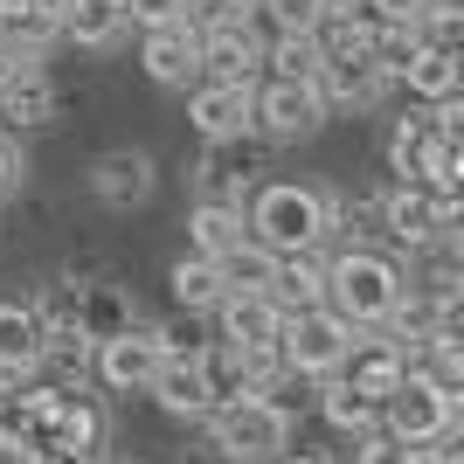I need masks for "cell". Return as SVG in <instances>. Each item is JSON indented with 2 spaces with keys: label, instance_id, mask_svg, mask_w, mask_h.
<instances>
[{
  "label": "cell",
  "instance_id": "6da1fadb",
  "mask_svg": "<svg viewBox=\"0 0 464 464\" xmlns=\"http://www.w3.org/2000/svg\"><path fill=\"white\" fill-rule=\"evenodd\" d=\"M340 236V188L326 180H264L250 194V243H264L271 256H326V243Z\"/></svg>",
  "mask_w": 464,
  "mask_h": 464
},
{
  "label": "cell",
  "instance_id": "7a4b0ae2",
  "mask_svg": "<svg viewBox=\"0 0 464 464\" xmlns=\"http://www.w3.org/2000/svg\"><path fill=\"white\" fill-rule=\"evenodd\" d=\"M409 298V264L395 250H368V243H347L333 250V285H326V305L347 319L353 333H388L395 312Z\"/></svg>",
  "mask_w": 464,
  "mask_h": 464
},
{
  "label": "cell",
  "instance_id": "3957f363",
  "mask_svg": "<svg viewBox=\"0 0 464 464\" xmlns=\"http://www.w3.org/2000/svg\"><path fill=\"white\" fill-rule=\"evenodd\" d=\"M208 444L222 464H285L291 458V409L277 395H243L208 416Z\"/></svg>",
  "mask_w": 464,
  "mask_h": 464
},
{
  "label": "cell",
  "instance_id": "277c9868",
  "mask_svg": "<svg viewBox=\"0 0 464 464\" xmlns=\"http://www.w3.org/2000/svg\"><path fill=\"white\" fill-rule=\"evenodd\" d=\"M464 430V402L444 395L430 374H409L402 395H388V437H402L409 450H444Z\"/></svg>",
  "mask_w": 464,
  "mask_h": 464
},
{
  "label": "cell",
  "instance_id": "5b68a950",
  "mask_svg": "<svg viewBox=\"0 0 464 464\" xmlns=\"http://www.w3.org/2000/svg\"><path fill=\"white\" fill-rule=\"evenodd\" d=\"M353 340H361V333H353L333 305L298 312V319L285 326V368L305 374V382H340L347 361H353Z\"/></svg>",
  "mask_w": 464,
  "mask_h": 464
},
{
  "label": "cell",
  "instance_id": "8992f818",
  "mask_svg": "<svg viewBox=\"0 0 464 464\" xmlns=\"http://www.w3.org/2000/svg\"><path fill=\"white\" fill-rule=\"evenodd\" d=\"M167 340H160V326H132V333H118V340H104L97 347V388L104 395H153L160 374H167Z\"/></svg>",
  "mask_w": 464,
  "mask_h": 464
},
{
  "label": "cell",
  "instance_id": "52a82bcc",
  "mask_svg": "<svg viewBox=\"0 0 464 464\" xmlns=\"http://www.w3.org/2000/svg\"><path fill=\"white\" fill-rule=\"evenodd\" d=\"M285 326H291V312L277 305L271 291H229L222 312H215V340L250 353V361H277L285 353Z\"/></svg>",
  "mask_w": 464,
  "mask_h": 464
},
{
  "label": "cell",
  "instance_id": "ba28073f",
  "mask_svg": "<svg viewBox=\"0 0 464 464\" xmlns=\"http://www.w3.org/2000/svg\"><path fill=\"white\" fill-rule=\"evenodd\" d=\"M326 91L319 83H277L264 77V91H256V139H271V146H298V139H319L326 132Z\"/></svg>",
  "mask_w": 464,
  "mask_h": 464
},
{
  "label": "cell",
  "instance_id": "9c48e42d",
  "mask_svg": "<svg viewBox=\"0 0 464 464\" xmlns=\"http://www.w3.org/2000/svg\"><path fill=\"white\" fill-rule=\"evenodd\" d=\"M83 188H91L97 208L132 215V208H146V201H153L160 167H153V153H146V146H111V153L91 160V180H83Z\"/></svg>",
  "mask_w": 464,
  "mask_h": 464
},
{
  "label": "cell",
  "instance_id": "30bf717a",
  "mask_svg": "<svg viewBox=\"0 0 464 464\" xmlns=\"http://www.w3.org/2000/svg\"><path fill=\"white\" fill-rule=\"evenodd\" d=\"M256 91H264V83H201V91H188L194 139H201V146L256 139Z\"/></svg>",
  "mask_w": 464,
  "mask_h": 464
},
{
  "label": "cell",
  "instance_id": "8fae6325",
  "mask_svg": "<svg viewBox=\"0 0 464 464\" xmlns=\"http://www.w3.org/2000/svg\"><path fill=\"white\" fill-rule=\"evenodd\" d=\"M271 77V35L264 21H236L201 35V83H264Z\"/></svg>",
  "mask_w": 464,
  "mask_h": 464
},
{
  "label": "cell",
  "instance_id": "7c38bea8",
  "mask_svg": "<svg viewBox=\"0 0 464 464\" xmlns=\"http://www.w3.org/2000/svg\"><path fill=\"white\" fill-rule=\"evenodd\" d=\"M444 160H450V139L437 132V118H430L423 104L388 125V174L402 180V188H437Z\"/></svg>",
  "mask_w": 464,
  "mask_h": 464
},
{
  "label": "cell",
  "instance_id": "4fadbf2b",
  "mask_svg": "<svg viewBox=\"0 0 464 464\" xmlns=\"http://www.w3.org/2000/svg\"><path fill=\"white\" fill-rule=\"evenodd\" d=\"M382 236L409 256L437 250V243H444V201L430 188H402V180H395V188L382 194Z\"/></svg>",
  "mask_w": 464,
  "mask_h": 464
},
{
  "label": "cell",
  "instance_id": "5bb4252c",
  "mask_svg": "<svg viewBox=\"0 0 464 464\" xmlns=\"http://www.w3.org/2000/svg\"><path fill=\"white\" fill-rule=\"evenodd\" d=\"M264 146H271V139H229V146H208V160H201V201L250 208V194L264 188Z\"/></svg>",
  "mask_w": 464,
  "mask_h": 464
},
{
  "label": "cell",
  "instance_id": "9a60e30c",
  "mask_svg": "<svg viewBox=\"0 0 464 464\" xmlns=\"http://www.w3.org/2000/svg\"><path fill=\"white\" fill-rule=\"evenodd\" d=\"M139 70H146L160 91H201V35H194L188 21L139 35Z\"/></svg>",
  "mask_w": 464,
  "mask_h": 464
},
{
  "label": "cell",
  "instance_id": "2e32d148",
  "mask_svg": "<svg viewBox=\"0 0 464 464\" xmlns=\"http://www.w3.org/2000/svg\"><path fill=\"white\" fill-rule=\"evenodd\" d=\"M42 361H49V326H42L35 305L21 298H0V382H35Z\"/></svg>",
  "mask_w": 464,
  "mask_h": 464
},
{
  "label": "cell",
  "instance_id": "e0dca14e",
  "mask_svg": "<svg viewBox=\"0 0 464 464\" xmlns=\"http://www.w3.org/2000/svg\"><path fill=\"white\" fill-rule=\"evenodd\" d=\"M409 353L388 340V333H361L353 340V361H347V374L340 382H353L361 395H374V402H388V395H402V382H409Z\"/></svg>",
  "mask_w": 464,
  "mask_h": 464
},
{
  "label": "cell",
  "instance_id": "ac0fdd59",
  "mask_svg": "<svg viewBox=\"0 0 464 464\" xmlns=\"http://www.w3.org/2000/svg\"><path fill=\"white\" fill-rule=\"evenodd\" d=\"M243 243H250V208H229V201H194L188 208V256L229 264Z\"/></svg>",
  "mask_w": 464,
  "mask_h": 464
},
{
  "label": "cell",
  "instance_id": "d6986e66",
  "mask_svg": "<svg viewBox=\"0 0 464 464\" xmlns=\"http://www.w3.org/2000/svg\"><path fill=\"white\" fill-rule=\"evenodd\" d=\"M153 402L167 409V416H188V423H208L215 409V382H208V368H201V361H167V374H160V388H153Z\"/></svg>",
  "mask_w": 464,
  "mask_h": 464
},
{
  "label": "cell",
  "instance_id": "ffe728a7",
  "mask_svg": "<svg viewBox=\"0 0 464 464\" xmlns=\"http://www.w3.org/2000/svg\"><path fill=\"white\" fill-rule=\"evenodd\" d=\"M319 91H326L333 118H340V111H374V104H382V97L395 91V77H388L382 63H326Z\"/></svg>",
  "mask_w": 464,
  "mask_h": 464
},
{
  "label": "cell",
  "instance_id": "44dd1931",
  "mask_svg": "<svg viewBox=\"0 0 464 464\" xmlns=\"http://www.w3.org/2000/svg\"><path fill=\"white\" fill-rule=\"evenodd\" d=\"M319 416H326L333 430H347V437H361V444L388 430V402L361 395L353 382H319Z\"/></svg>",
  "mask_w": 464,
  "mask_h": 464
},
{
  "label": "cell",
  "instance_id": "7402d4cb",
  "mask_svg": "<svg viewBox=\"0 0 464 464\" xmlns=\"http://www.w3.org/2000/svg\"><path fill=\"white\" fill-rule=\"evenodd\" d=\"M167 291H174L180 312H222V298H229V277H222V264H208V256H174V271H167Z\"/></svg>",
  "mask_w": 464,
  "mask_h": 464
},
{
  "label": "cell",
  "instance_id": "603a6c76",
  "mask_svg": "<svg viewBox=\"0 0 464 464\" xmlns=\"http://www.w3.org/2000/svg\"><path fill=\"white\" fill-rule=\"evenodd\" d=\"M132 21H125V0H70L63 7V42H77V49H118Z\"/></svg>",
  "mask_w": 464,
  "mask_h": 464
},
{
  "label": "cell",
  "instance_id": "cb8c5ba5",
  "mask_svg": "<svg viewBox=\"0 0 464 464\" xmlns=\"http://www.w3.org/2000/svg\"><path fill=\"white\" fill-rule=\"evenodd\" d=\"M402 91L423 104V111H437V104H450V97H464V63L450 56V49H437L430 42L423 56H416V70L402 77Z\"/></svg>",
  "mask_w": 464,
  "mask_h": 464
},
{
  "label": "cell",
  "instance_id": "d4e9b609",
  "mask_svg": "<svg viewBox=\"0 0 464 464\" xmlns=\"http://www.w3.org/2000/svg\"><path fill=\"white\" fill-rule=\"evenodd\" d=\"M326 285H333V256H291L285 271H277V305L298 319V312H319L326 305Z\"/></svg>",
  "mask_w": 464,
  "mask_h": 464
},
{
  "label": "cell",
  "instance_id": "484cf974",
  "mask_svg": "<svg viewBox=\"0 0 464 464\" xmlns=\"http://www.w3.org/2000/svg\"><path fill=\"white\" fill-rule=\"evenodd\" d=\"M0 125H14V132L56 125V83L49 77H21L14 91H0Z\"/></svg>",
  "mask_w": 464,
  "mask_h": 464
},
{
  "label": "cell",
  "instance_id": "4316f807",
  "mask_svg": "<svg viewBox=\"0 0 464 464\" xmlns=\"http://www.w3.org/2000/svg\"><path fill=\"white\" fill-rule=\"evenodd\" d=\"M271 77L277 83H319L326 77V42L319 35H271Z\"/></svg>",
  "mask_w": 464,
  "mask_h": 464
},
{
  "label": "cell",
  "instance_id": "83f0119b",
  "mask_svg": "<svg viewBox=\"0 0 464 464\" xmlns=\"http://www.w3.org/2000/svg\"><path fill=\"white\" fill-rule=\"evenodd\" d=\"M333 14V0H256L264 35H319Z\"/></svg>",
  "mask_w": 464,
  "mask_h": 464
},
{
  "label": "cell",
  "instance_id": "f1b7e54d",
  "mask_svg": "<svg viewBox=\"0 0 464 464\" xmlns=\"http://www.w3.org/2000/svg\"><path fill=\"white\" fill-rule=\"evenodd\" d=\"M277 271H285V256H271L264 243H243V250L222 264L229 291H277Z\"/></svg>",
  "mask_w": 464,
  "mask_h": 464
},
{
  "label": "cell",
  "instance_id": "f546056e",
  "mask_svg": "<svg viewBox=\"0 0 464 464\" xmlns=\"http://www.w3.org/2000/svg\"><path fill=\"white\" fill-rule=\"evenodd\" d=\"M423 49H430V35H423V28H382V49H374V63H382L388 77L402 83L409 70H416V56H423Z\"/></svg>",
  "mask_w": 464,
  "mask_h": 464
},
{
  "label": "cell",
  "instance_id": "4dcf8cb0",
  "mask_svg": "<svg viewBox=\"0 0 464 464\" xmlns=\"http://www.w3.org/2000/svg\"><path fill=\"white\" fill-rule=\"evenodd\" d=\"M416 374H430L444 395H458V402H464V340H444L430 361H416Z\"/></svg>",
  "mask_w": 464,
  "mask_h": 464
},
{
  "label": "cell",
  "instance_id": "1f68e13d",
  "mask_svg": "<svg viewBox=\"0 0 464 464\" xmlns=\"http://www.w3.org/2000/svg\"><path fill=\"white\" fill-rule=\"evenodd\" d=\"M125 21L132 28H174V21H188V0H125Z\"/></svg>",
  "mask_w": 464,
  "mask_h": 464
},
{
  "label": "cell",
  "instance_id": "d6a6232c",
  "mask_svg": "<svg viewBox=\"0 0 464 464\" xmlns=\"http://www.w3.org/2000/svg\"><path fill=\"white\" fill-rule=\"evenodd\" d=\"M368 14L388 21V28H430L437 0H368Z\"/></svg>",
  "mask_w": 464,
  "mask_h": 464
},
{
  "label": "cell",
  "instance_id": "836d02e7",
  "mask_svg": "<svg viewBox=\"0 0 464 464\" xmlns=\"http://www.w3.org/2000/svg\"><path fill=\"white\" fill-rule=\"evenodd\" d=\"M21 77H42V56H35V49H21L14 35H0V91H14Z\"/></svg>",
  "mask_w": 464,
  "mask_h": 464
},
{
  "label": "cell",
  "instance_id": "e575fe53",
  "mask_svg": "<svg viewBox=\"0 0 464 464\" xmlns=\"http://www.w3.org/2000/svg\"><path fill=\"white\" fill-rule=\"evenodd\" d=\"M353 464H416V450H409L402 437H388V430H382V437H368V444L353 450Z\"/></svg>",
  "mask_w": 464,
  "mask_h": 464
},
{
  "label": "cell",
  "instance_id": "d590c367",
  "mask_svg": "<svg viewBox=\"0 0 464 464\" xmlns=\"http://www.w3.org/2000/svg\"><path fill=\"white\" fill-rule=\"evenodd\" d=\"M21 188V153H14V139L0 132V194H14Z\"/></svg>",
  "mask_w": 464,
  "mask_h": 464
},
{
  "label": "cell",
  "instance_id": "8d00e7d4",
  "mask_svg": "<svg viewBox=\"0 0 464 464\" xmlns=\"http://www.w3.org/2000/svg\"><path fill=\"white\" fill-rule=\"evenodd\" d=\"M444 464H464V430H458V437L444 444Z\"/></svg>",
  "mask_w": 464,
  "mask_h": 464
},
{
  "label": "cell",
  "instance_id": "74e56055",
  "mask_svg": "<svg viewBox=\"0 0 464 464\" xmlns=\"http://www.w3.org/2000/svg\"><path fill=\"white\" fill-rule=\"evenodd\" d=\"M450 340H464V298L450 305Z\"/></svg>",
  "mask_w": 464,
  "mask_h": 464
}]
</instances>
